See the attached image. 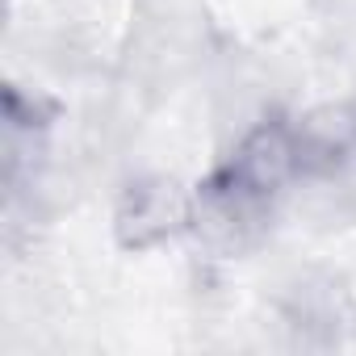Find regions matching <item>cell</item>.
I'll list each match as a JSON object with an SVG mask.
<instances>
[{"instance_id":"obj_1","label":"cell","mask_w":356,"mask_h":356,"mask_svg":"<svg viewBox=\"0 0 356 356\" xmlns=\"http://www.w3.org/2000/svg\"><path fill=\"white\" fill-rule=\"evenodd\" d=\"M189 214H193V193H185L176 181H168V176L134 181L118 202V218H113L118 243L126 252L155 248L176 231H189Z\"/></svg>"},{"instance_id":"obj_2","label":"cell","mask_w":356,"mask_h":356,"mask_svg":"<svg viewBox=\"0 0 356 356\" xmlns=\"http://www.w3.org/2000/svg\"><path fill=\"white\" fill-rule=\"evenodd\" d=\"M348 113H352V130H356V105H352V109H348Z\"/></svg>"}]
</instances>
